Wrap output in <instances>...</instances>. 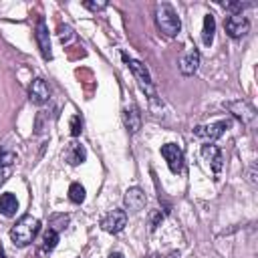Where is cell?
Returning a JSON list of instances; mask_svg holds the SVG:
<instances>
[{
    "label": "cell",
    "instance_id": "ba28073f",
    "mask_svg": "<svg viewBox=\"0 0 258 258\" xmlns=\"http://www.w3.org/2000/svg\"><path fill=\"white\" fill-rule=\"evenodd\" d=\"M161 155L165 157V161H167V165H169V169L173 173H179L181 171V167H183V153H181V149L175 143L161 145Z\"/></svg>",
    "mask_w": 258,
    "mask_h": 258
},
{
    "label": "cell",
    "instance_id": "e0dca14e",
    "mask_svg": "<svg viewBox=\"0 0 258 258\" xmlns=\"http://www.w3.org/2000/svg\"><path fill=\"white\" fill-rule=\"evenodd\" d=\"M58 242V232L54 228H48L44 234H42V244H40V252L38 254H46V252H52L54 246Z\"/></svg>",
    "mask_w": 258,
    "mask_h": 258
},
{
    "label": "cell",
    "instance_id": "8992f818",
    "mask_svg": "<svg viewBox=\"0 0 258 258\" xmlns=\"http://www.w3.org/2000/svg\"><path fill=\"white\" fill-rule=\"evenodd\" d=\"M226 109L230 113H234V117H238L244 125H252L256 121V111L246 101H230V103H226Z\"/></svg>",
    "mask_w": 258,
    "mask_h": 258
},
{
    "label": "cell",
    "instance_id": "cb8c5ba5",
    "mask_svg": "<svg viewBox=\"0 0 258 258\" xmlns=\"http://www.w3.org/2000/svg\"><path fill=\"white\" fill-rule=\"evenodd\" d=\"M6 175H8V169H6V165H0V185L6 181Z\"/></svg>",
    "mask_w": 258,
    "mask_h": 258
},
{
    "label": "cell",
    "instance_id": "d6986e66",
    "mask_svg": "<svg viewBox=\"0 0 258 258\" xmlns=\"http://www.w3.org/2000/svg\"><path fill=\"white\" fill-rule=\"evenodd\" d=\"M69 200L73 202V204H83V200H85V187L81 185V183H71V187H69Z\"/></svg>",
    "mask_w": 258,
    "mask_h": 258
},
{
    "label": "cell",
    "instance_id": "8fae6325",
    "mask_svg": "<svg viewBox=\"0 0 258 258\" xmlns=\"http://www.w3.org/2000/svg\"><path fill=\"white\" fill-rule=\"evenodd\" d=\"M123 202H125V208H127L129 212H139V210L145 208L147 198H145V194H143L141 187H129V189L125 191Z\"/></svg>",
    "mask_w": 258,
    "mask_h": 258
},
{
    "label": "cell",
    "instance_id": "9c48e42d",
    "mask_svg": "<svg viewBox=\"0 0 258 258\" xmlns=\"http://www.w3.org/2000/svg\"><path fill=\"white\" fill-rule=\"evenodd\" d=\"M202 155H204V159L210 163L214 175H220V171H222V167H224V157H222L220 147L214 145V143H206V145H202Z\"/></svg>",
    "mask_w": 258,
    "mask_h": 258
},
{
    "label": "cell",
    "instance_id": "7c38bea8",
    "mask_svg": "<svg viewBox=\"0 0 258 258\" xmlns=\"http://www.w3.org/2000/svg\"><path fill=\"white\" fill-rule=\"evenodd\" d=\"M34 38H36V42H38V48H40L42 56H44L46 60H50V58H52V50H50V38H48V28H46V24H44V20H42V18L36 22V32H34Z\"/></svg>",
    "mask_w": 258,
    "mask_h": 258
},
{
    "label": "cell",
    "instance_id": "5b68a950",
    "mask_svg": "<svg viewBox=\"0 0 258 258\" xmlns=\"http://www.w3.org/2000/svg\"><path fill=\"white\" fill-rule=\"evenodd\" d=\"M127 226V212L125 210H113L101 220V228L109 234H119Z\"/></svg>",
    "mask_w": 258,
    "mask_h": 258
},
{
    "label": "cell",
    "instance_id": "ffe728a7",
    "mask_svg": "<svg viewBox=\"0 0 258 258\" xmlns=\"http://www.w3.org/2000/svg\"><path fill=\"white\" fill-rule=\"evenodd\" d=\"M58 38H60V42H62V44H69V42L75 38L73 28H71L69 24H60V26H58Z\"/></svg>",
    "mask_w": 258,
    "mask_h": 258
},
{
    "label": "cell",
    "instance_id": "4fadbf2b",
    "mask_svg": "<svg viewBox=\"0 0 258 258\" xmlns=\"http://www.w3.org/2000/svg\"><path fill=\"white\" fill-rule=\"evenodd\" d=\"M64 159H67V163H71V165H81V163L87 159V151H85V147H83L81 143L71 141V143L64 147Z\"/></svg>",
    "mask_w": 258,
    "mask_h": 258
},
{
    "label": "cell",
    "instance_id": "52a82bcc",
    "mask_svg": "<svg viewBox=\"0 0 258 258\" xmlns=\"http://www.w3.org/2000/svg\"><path fill=\"white\" fill-rule=\"evenodd\" d=\"M230 127V121H216V123H210V125H198L194 127V135L196 137H202V139H208V141H214L218 139L226 129Z\"/></svg>",
    "mask_w": 258,
    "mask_h": 258
},
{
    "label": "cell",
    "instance_id": "3957f363",
    "mask_svg": "<svg viewBox=\"0 0 258 258\" xmlns=\"http://www.w3.org/2000/svg\"><path fill=\"white\" fill-rule=\"evenodd\" d=\"M123 58L127 60V64H129V69H131V73H133V77H135L139 89H141L143 93H147L149 99H155V97H157V95H155V87H153V81H151L149 71L145 69V64H141V62L135 60V58H127V56H123Z\"/></svg>",
    "mask_w": 258,
    "mask_h": 258
},
{
    "label": "cell",
    "instance_id": "30bf717a",
    "mask_svg": "<svg viewBox=\"0 0 258 258\" xmlns=\"http://www.w3.org/2000/svg\"><path fill=\"white\" fill-rule=\"evenodd\" d=\"M48 97H50V91H48L46 81L34 79V81L30 83V87H28V99H30L34 105H42V103L48 101Z\"/></svg>",
    "mask_w": 258,
    "mask_h": 258
},
{
    "label": "cell",
    "instance_id": "9a60e30c",
    "mask_svg": "<svg viewBox=\"0 0 258 258\" xmlns=\"http://www.w3.org/2000/svg\"><path fill=\"white\" fill-rule=\"evenodd\" d=\"M16 210H18V200H16V196L14 194H2L0 196V214L2 216H6V218H10V216H14L16 214Z\"/></svg>",
    "mask_w": 258,
    "mask_h": 258
},
{
    "label": "cell",
    "instance_id": "44dd1931",
    "mask_svg": "<svg viewBox=\"0 0 258 258\" xmlns=\"http://www.w3.org/2000/svg\"><path fill=\"white\" fill-rule=\"evenodd\" d=\"M222 6H224L230 14H242V10H244V8H248L250 4H248V2H240V0H238V2H224Z\"/></svg>",
    "mask_w": 258,
    "mask_h": 258
},
{
    "label": "cell",
    "instance_id": "603a6c76",
    "mask_svg": "<svg viewBox=\"0 0 258 258\" xmlns=\"http://www.w3.org/2000/svg\"><path fill=\"white\" fill-rule=\"evenodd\" d=\"M83 6L89 10H103L107 8V2H83Z\"/></svg>",
    "mask_w": 258,
    "mask_h": 258
},
{
    "label": "cell",
    "instance_id": "2e32d148",
    "mask_svg": "<svg viewBox=\"0 0 258 258\" xmlns=\"http://www.w3.org/2000/svg\"><path fill=\"white\" fill-rule=\"evenodd\" d=\"M123 115H125V125H127V129H129L131 133L139 131V127H141V115H139V109H137L135 105H131V107L125 109Z\"/></svg>",
    "mask_w": 258,
    "mask_h": 258
},
{
    "label": "cell",
    "instance_id": "6da1fadb",
    "mask_svg": "<svg viewBox=\"0 0 258 258\" xmlns=\"http://www.w3.org/2000/svg\"><path fill=\"white\" fill-rule=\"evenodd\" d=\"M40 232V222L32 216H22L12 228H10V238L16 246H28L30 242H34L36 234Z\"/></svg>",
    "mask_w": 258,
    "mask_h": 258
},
{
    "label": "cell",
    "instance_id": "484cf974",
    "mask_svg": "<svg viewBox=\"0 0 258 258\" xmlns=\"http://www.w3.org/2000/svg\"><path fill=\"white\" fill-rule=\"evenodd\" d=\"M0 258H6V254H4V250L0 248Z\"/></svg>",
    "mask_w": 258,
    "mask_h": 258
},
{
    "label": "cell",
    "instance_id": "7a4b0ae2",
    "mask_svg": "<svg viewBox=\"0 0 258 258\" xmlns=\"http://www.w3.org/2000/svg\"><path fill=\"white\" fill-rule=\"evenodd\" d=\"M155 24H157V28H159L165 36H169V38L177 36L179 28H181L179 16L175 14L173 6L167 4V2H161V4L155 6Z\"/></svg>",
    "mask_w": 258,
    "mask_h": 258
},
{
    "label": "cell",
    "instance_id": "277c9868",
    "mask_svg": "<svg viewBox=\"0 0 258 258\" xmlns=\"http://www.w3.org/2000/svg\"><path fill=\"white\" fill-rule=\"evenodd\" d=\"M224 28H226L230 38H242L250 30V20L246 16H242V14H230L224 20Z\"/></svg>",
    "mask_w": 258,
    "mask_h": 258
},
{
    "label": "cell",
    "instance_id": "ac0fdd59",
    "mask_svg": "<svg viewBox=\"0 0 258 258\" xmlns=\"http://www.w3.org/2000/svg\"><path fill=\"white\" fill-rule=\"evenodd\" d=\"M214 32H216V20L212 14L204 16V30H202V40L206 46H210L214 42Z\"/></svg>",
    "mask_w": 258,
    "mask_h": 258
},
{
    "label": "cell",
    "instance_id": "5bb4252c",
    "mask_svg": "<svg viewBox=\"0 0 258 258\" xmlns=\"http://www.w3.org/2000/svg\"><path fill=\"white\" fill-rule=\"evenodd\" d=\"M198 67H200V52L194 48V50H189L181 60H179V71H181V75H185V77H191L196 71H198Z\"/></svg>",
    "mask_w": 258,
    "mask_h": 258
},
{
    "label": "cell",
    "instance_id": "7402d4cb",
    "mask_svg": "<svg viewBox=\"0 0 258 258\" xmlns=\"http://www.w3.org/2000/svg\"><path fill=\"white\" fill-rule=\"evenodd\" d=\"M81 131H83V119H81V115H73V119H71V135L77 137V135H81Z\"/></svg>",
    "mask_w": 258,
    "mask_h": 258
},
{
    "label": "cell",
    "instance_id": "d4e9b609",
    "mask_svg": "<svg viewBox=\"0 0 258 258\" xmlns=\"http://www.w3.org/2000/svg\"><path fill=\"white\" fill-rule=\"evenodd\" d=\"M109 258H123V256H121V254H111Z\"/></svg>",
    "mask_w": 258,
    "mask_h": 258
}]
</instances>
